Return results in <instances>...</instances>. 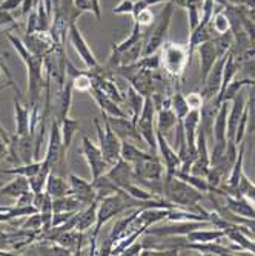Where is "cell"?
<instances>
[{
  "mask_svg": "<svg viewBox=\"0 0 255 256\" xmlns=\"http://www.w3.org/2000/svg\"><path fill=\"white\" fill-rule=\"evenodd\" d=\"M163 198H166L178 207H184L189 208V210L207 215L204 208L198 206V202L204 200V194L197 190L194 186L183 181L174 174L163 175Z\"/></svg>",
  "mask_w": 255,
  "mask_h": 256,
  "instance_id": "cell-1",
  "label": "cell"
},
{
  "mask_svg": "<svg viewBox=\"0 0 255 256\" xmlns=\"http://www.w3.org/2000/svg\"><path fill=\"white\" fill-rule=\"evenodd\" d=\"M8 40L11 42V44L14 46V50L17 51L19 57L22 58V62L25 63L27 69H28V97H30V106H36L42 97V90L45 88V82H43V74H45V68H43V58L45 57H39L34 56L28 51L27 44L23 43L19 37L13 36V34H7Z\"/></svg>",
  "mask_w": 255,
  "mask_h": 256,
  "instance_id": "cell-2",
  "label": "cell"
},
{
  "mask_svg": "<svg viewBox=\"0 0 255 256\" xmlns=\"http://www.w3.org/2000/svg\"><path fill=\"white\" fill-rule=\"evenodd\" d=\"M191 63L189 58V50L186 44H178L165 42L161 44V52H160V69L165 71L172 78H180L184 68Z\"/></svg>",
  "mask_w": 255,
  "mask_h": 256,
  "instance_id": "cell-3",
  "label": "cell"
},
{
  "mask_svg": "<svg viewBox=\"0 0 255 256\" xmlns=\"http://www.w3.org/2000/svg\"><path fill=\"white\" fill-rule=\"evenodd\" d=\"M174 2H171L166 5V8L160 12V16L157 17V20H154V28L149 31V34L146 36L145 42H143V57L155 54L161 44L166 42V34L171 25V18L174 16Z\"/></svg>",
  "mask_w": 255,
  "mask_h": 256,
  "instance_id": "cell-4",
  "label": "cell"
},
{
  "mask_svg": "<svg viewBox=\"0 0 255 256\" xmlns=\"http://www.w3.org/2000/svg\"><path fill=\"white\" fill-rule=\"evenodd\" d=\"M94 126L97 130V138H99V148L105 156L106 161L114 164L115 161L120 160V150H122V138L115 134L108 123V120L103 117V126L99 118H94Z\"/></svg>",
  "mask_w": 255,
  "mask_h": 256,
  "instance_id": "cell-5",
  "label": "cell"
},
{
  "mask_svg": "<svg viewBox=\"0 0 255 256\" xmlns=\"http://www.w3.org/2000/svg\"><path fill=\"white\" fill-rule=\"evenodd\" d=\"M134 174L135 181L143 182V181H157L161 180L165 175V164L161 158L155 152H145L140 158H138L134 164Z\"/></svg>",
  "mask_w": 255,
  "mask_h": 256,
  "instance_id": "cell-6",
  "label": "cell"
},
{
  "mask_svg": "<svg viewBox=\"0 0 255 256\" xmlns=\"http://www.w3.org/2000/svg\"><path fill=\"white\" fill-rule=\"evenodd\" d=\"M172 224L160 226V227H149L145 235L155 236V238H168V236H186L189 232L201 227H212L209 221H171Z\"/></svg>",
  "mask_w": 255,
  "mask_h": 256,
  "instance_id": "cell-7",
  "label": "cell"
},
{
  "mask_svg": "<svg viewBox=\"0 0 255 256\" xmlns=\"http://www.w3.org/2000/svg\"><path fill=\"white\" fill-rule=\"evenodd\" d=\"M82 154H83L88 166H89L92 180L106 174L109 170V168L112 166L109 161L105 160L100 148L97 144H94V142H92V140L86 135L82 140Z\"/></svg>",
  "mask_w": 255,
  "mask_h": 256,
  "instance_id": "cell-8",
  "label": "cell"
},
{
  "mask_svg": "<svg viewBox=\"0 0 255 256\" xmlns=\"http://www.w3.org/2000/svg\"><path fill=\"white\" fill-rule=\"evenodd\" d=\"M68 34H69V42L74 46L76 52L79 54V57L82 58V62L85 63L88 71H92V69H96L99 66V62L94 56V52L91 51L89 44L86 43V40L83 38L82 32L79 31V28L76 26V23L73 22L71 25H69V30H68Z\"/></svg>",
  "mask_w": 255,
  "mask_h": 256,
  "instance_id": "cell-9",
  "label": "cell"
},
{
  "mask_svg": "<svg viewBox=\"0 0 255 256\" xmlns=\"http://www.w3.org/2000/svg\"><path fill=\"white\" fill-rule=\"evenodd\" d=\"M226 56L220 57L217 60V63L212 66L211 72L207 74L206 80L203 82V100L207 102V100H212V98H217L218 94H220V89H221V80H223V68H224V63H226Z\"/></svg>",
  "mask_w": 255,
  "mask_h": 256,
  "instance_id": "cell-10",
  "label": "cell"
},
{
  "mask_svg": "<svg viewBox=\"0 0 255 256\" xmlns=\"http://www.w3.org/2000/svg\"><path fill=\"white\" fill-rule=\"evenodd\" d=\"M103 117L111 124L112 130L117 134L122 140H129V142H143V138L137 129V124L131 120V117H111V115L103 114Z\"/></svg>",
  "mask_w": 255,
  "mask_h": 256,
  "instance_id": "cell-11",
  "label": "cell"
},
{
  "mask_svg": "<svg viewBox=\"0 0 255 256\" xmlns=\"http://www.w3.org/2000/svg\"><path fill=\"white\" fill-rule=\"evenodd\" d=\"M66 195L76 196L85 207L97 200V195H96L94 188H92V184L74 174H69V189Z\"/></svg>",
  "mask_w": 255,
  "mask_h": 256,
  "instance_id": "cell-12",
  "label": "cell"
},
{
  "mask_svg": "<svg viewBox=\"0 0 255 256\" xmlns=\"http://www.w3.org/2000/svg\"><path fill=\"white\" fill-rule=\"evenodd\" d=\"M157 152L165 164V174H174L180 169L181 161L177 154V150L168 143L166 136L157 130Z\"/></svg>",
  "mask_w": 255,
  "mask_h": 256,
  "instance_id": "cell-13",
  "label": "cell"
},
{
  "mask_svg": "<svg viewBox=\"0 0 255 256\" xmlns=\"http://www.w3.org/2000/svg\"><path fill=\"white\" fill-rule=\"evenodd\" d=\"M106 175L115 182V186L120 189H126L129 184L137 182L135 181V174H134V168L131 162L125 161V160H117L114 164L109 168V170L106 172Z\"/></svg>",
  "mask_w": 255,
  "mask_h": 256,
  "instance_id": "cell-14",
  "label": "cell"
},
{
  "mask_svg": "<svg viewBox=\"0 0 255 256\" xmlns=\"http://www.w3.org/2000/svg\"><path fill=\"white\" fill-rule=\"evenodd\" d=\"M246 109V94L243 90H240L238 94L230 100L229 106V114H227V140L229 142H234V136L237 132V126L241 120V115Z\"/></svg>",
  "mask_w": 255,
  "mask_h": 256,
  "instance_id": "cell-15",
  "label": "cell"
},
{
  "mask_svg": "<svg viewBox=\"0 0 255 256\" xmlns=\"http://www.w3.org/2000/svg\"><path fill=\"white\" fill-rule=\"evenodd\" d=\"M198 56H200V80L203 83L206 80L207 74L211 72L212 66L220 58L214 40H207V42L201 43L198 46Z\"/></svg>",
  "mask_w": 255,
  "mask_h": 256,
  "instance_id": "cell-16",
  "label": "cell"
},
{
  "mask_svg": "<svg viewBox=\"0 0 255 256\" xmlns=\"http://www.w3.org/2000/svg\"><path fill=\"white\" fill-rule=\"evenodd\" d=\"M14 114H16V134L25 136L31 134V106L22 104L20 97H14Z\"/></svg>",
  "mask_w": 255,
  "mask_h": 256,
  "instance_id": "cell-17",
  "label": "cell"
},
{
  "mask_svg": "<svg viewBox=\"0 0 255 256\" xmlns=\"http://www.w3.org/2000/svg\"><path fill=\"white\" fill-rule=\"evenodd\" d=\"M226 238V236H224ZM223 238V240H224ZM221 240V241H223ZM221 241H209V242H184L181 244L183 248H189V250H195L201 254H217V256H223V254H232L235 253L230 247L223 246Z\"/></svg>",
  "mask_w": 255,
  "mask_h": 256,
  "instance_id": "cell-18",
  "label": "cell"
},
{
  "mask_svg": "<svg viewBox=\"0 0 255 256\" xmlns=\"http://www.w3.org/2000/svg\"><path fill=\"white\" fill-rule=\"evenodd\" d=\"M224 230L221 228H195L184 236L186 242H209V241H221L224 238Z\"/></svg>",
  "mask_w": 255,
  "mask_h": 256,
  "instance_id": "cell-19",
  "label": "cell"
},
{
  "mask_svg": "<svg viewBox=\"0 0 255 256\" xmlns=\"http://www.w3.org/2000/svg\"><path fill=\"white\" fill-rule=\"evenodd\" d=\"M125 103H128V106L131 109V120L137 124L138 117H140L143 104H145V97L132 84H128L126 94H125Z\"/></svg>",
  "mask_w": 255,
  "mask_h": 256,
  "instance_id": "cell-20",
  "label": "cell"
},
{
  "mask_svg": "<svg viewBox=\"0 0 255 256\" xmlns=\"http://www.w3.org/2000/svg\"><path fill=\"white\" fill-rule=\"evenodd\" d=\"M30 190H31L30 180L27 176H22V175H16V178L11 182L0 188V194L5 195V196H11L14 200H17L20 195L27 194Z\"/></svg>",
  "mask_w": 255,
  "mask_h": 256,
  "instance_id": "cell-21",
  "label": "cell"
},
{
  "mask_svg": "<svg viewBox=\"0 0 255 256\" xmlns=\"http://www.w3.org/2000/svg\"><path fill=\"white\" fill-rule=\"evenodd\" d=\"M227 114H229V102H223L218 106L214 120V142H221L227 140Z\"/></svg>",
  "mask_w": 255,
  "mask_h": 256,
  "instance_id": "cell-22",
  "label": "cell"
},
{
  "mask_svg": "<svg viewBox=\"0 0 255 256\" xmlns=\"http://www.w3.org/2000/svg\"><path fill=\"white\" fill-rule=\"evenodd\" d=\"M68 189H69V184L66 182V180L56 174V172H51L48 180H46V186H45V192L48 194L53 200L54 198H60V196H65L68 194Z\"/></svg>",
  "mask_w": 255,
  "mask_h": 256,
  "instance_id": "cell-23",
  "label": "cell"
},
{
  "mask_svg": "<svg viewBox=\"0 0 255 256\" xmlns=\"http://www.w3.org/2000/svg\"><path fill=\"white\" fill-rule=\"evenodd\" d=\"M178 123V118L175 112L171 108H161L157 110V118H155V129L161 134H166L171 129H174Z\"/></svg>",
  "mask_w": 255,
  "mask_h": 256,
  "instance_id": "cell-24",
  "label": "cell"
},
{
  "mask_svg": "<svg viewBox=\"0 0 255 256\" xmlns=\"http://www.w3.org/2000/svg\"><path fill=\"white\" fill-rule=\"evenodd\" d=\"M97 207H99V200H96L94 202H91L89 206L82 208L80 214H79L77 226H76V228L79 232H86L88 228L96 226V221H97Z\"/></svg>",
  "mask_w": 255,
  "mask_h": 256,
  "instance_id": "cell-25",
  "label": "cell"
},
{
  "mask_svg": "<svg viewBox=\"0 0 255 256\" xmlns=\"http://www.w3.org/2000/svg\"><path fill=\"white\" fill-rule=\"evenodd\" d=\"M91 184H92V188H94V190H96V195H97V200L99 201L102 198H105V196H109L112 194H117L119 189H120V188H117V186H115V182L106 174L94 178V180L91 181Z\"/></svg>",
  "mask_w": 255,
  "mask_h": 256,
  "instance_id": "cell-26",
  "label": "cell"
},
{
  "mask_svg": "<svg viewBox=\"0 0 255 256\" xmlns=\"http://www.w3.org/2000/svg\"><path fill=\"white\" fill-rule=\"evenodd\" d=\"M83 204L73 195H65L53 200V212H80Z\"/></svg>",
  "mask_w": 255,
  "mask_h": 256,
  "instance_id": "cell-27",
  "label": "cell"
},
{
  "mask_svg": "<svg viewBox=\"0 0 255 256\" xmlns=\"http://www.w3.org/2000/svg\"><path fill=\"white\" fill-rule=\"evenodd\" d=\"M79 130V120L71 118L68 115L63 120H60V132H62V142H63V149L68 152L69 146L73 143V138L76 132Z\"/></svg>",
  "mask_w": 255,
  "mask_h": 256,
  "instance_id": "cell-28",
  "label": "cell"
},
{
  "mask_svg": "<svg viewBox=\"0 0 255 256\" xmlns=\"http://www.w3.org/2000/svg\"><path fill=\"white\" fill-rule=\"evenodd\" d=\"M255 80H252V78H243V80H232L230 82L227 86H226V89L221 92L220 94V97H218V100H217V103L218 104H221L223 102H229L230 103V100H232L240 90H243L244 88H249L252 83H253Z\"/></svg>",
  "mask_w": 255,
  "mask_h": 256,
  "instance_id": "cell-29",
  "label": "cell"
},
{
  "mask_svg": "<svg viewBox=\"0 0 255 256\" xmlns=\"http://www.w3.org/2000/svg\"><path fill=\"white\" fill-rule=\"evenodd\" d=\"M53 172V168L46 162L45 160L42 161V168L40 170L30 178V186H31V190L34 194H39V192H45V186H46V180H48L50 174Z\"/></svg>",
  "mask_w": 255,
  "mask_h": 256,
  "instance_id": "cell-30",
  "label": "cell"
},
{
  "mask_svg": "<svg viewBox=\"0 0 255 256\" xmlns=\"http://www.w3.org/2000/svg\"><path fill=\"white\" fill-rule=\"evenodd\" d=\"M42 161H31V162H27V164L14 166L11 169H0V174H5V175H22V176H27L30 180L31 176H34L40 170Z\"/></svg>",
  "mask_w": 255,
  "mask_h": 256,
  "instance_id": "cell-31",
  "label": "cell"
},
{
  "mask_svg": "<svg viewBox=\"0 0 255 256\" xmlns=\"http://www.w3.org/2000/svg\"><path fill=\"white\" fill-rule=\"evenodd\" d=\"M171 109L175 112L178 122H181L184 117H186V114L189 112V104H188V100L184 97L180 90L174 92L171 96Z\"/></svg>",
  "mask_w": 255,
  "mask_h": 256,
  "instance_id": "cell-32",
  "label": "cell"
},
{
  "mask_svg": "<svg viewBox=\"0 0 255 256\" xmlns=\"http://www.w3.org/2000/svg\"><path fill=\"white\" fill-rule=\"evenodd\" d=\"M235 195L237 196H244L246 200H249L253 206H255V182H252L246 174L241 175V180L235 189Z\"/></svg>",
  "mask_w": 255,
  "mask_h": 256,
  "instance_id": "cell-33",
  "label": "cell"
},
{
  "mask_svg": "<svg viewBox=\"0 0 255 256\" xmlns=\"http://www.w3.org/2000/svg\"><path fill=\"white\" fill-rule=\"evenodd\" d=\"M145 152L138 149L134 143H131L129 140H122V150H120V158L131 162V164H134V162L140 158Z\"/></svg>",
  "mask_w": 255,
  "mask_h": 256,
  "instance_id": "cell-34",
  "label": "cell"
},
{
  "mask_svg": "<svg viewBox=\"0 0 255 256\" xmlns=\"http://www.w3.org/2000/svg\"><path fill=\"white\" fill-rule=\"evenodd\" d=\"M212 149L209 150V161H211V168L217 166L221 161L224 152H226V146H227V140H221V142H212Z\"/></svg>",
  "mask_w": 255,
  "mask_h": 256,
  "instance_id": "cell-35",
  "label": "cell"
},
{
  "mask_svg": "<svg viewBox=\"0 0 255 256\" xmlns=\"http://www.w3.org/2000/svg\"><path fill=\"white\" fill-rule=\"evenodd\" d=\"M211 23V22H209ZM211 28L217 32V34H224L229 31V17L223 12H217L212 18V25Z\"/></svg>",
  "mask_w": 255,
  "mask_h": 256,
  "instance_id": "cell-36",
  "label": "cell"
},
{
  "mask_svg": "<svg viewBox=\"0 0 255 256\" xmlns=\"http://www.w3.org/2000/svg\"><path fill=\"white\" fill-rule=\"evenodd\" d=\"M42 227H43V221H42V215H40V212H36V214L30 215V216H28V220L20 226V228L33 230V232H34V230H42Z\"/></svg>",
  "mask_w": 255,
  "mask_h": 256,
  "instance_id": "cell-37",
  "label": "cell"
},
{
  "mask_svg": "<svg viewBox=\"0 0 255 256\" xmlns=\"http://www.w3.org/2000/svg\"><path fill=\"white\" fill-rule=\"evenodd\" d=\"M134 18H135V22H137L140 26H151L152 23H154V14L149 11V8L140 11Z\"/></svg>",
  "mask_w": 255,
  "mask_h": 256,
  "instance_id": "cell-38",
  "label": "cell"
},
{
  "mask_svg": "<svg viewBox=\"0 0 255 256\" xmlns=\"http://www.w3.org/2000/svg\"><path fill=\"white\" fill-rule=\"evenodd\" d=\"M188 100V104H189V109H201L204 100H203V96L200 92H191V94L186 97Z\"/></svg>",
  "mask_w": 255,
  "mask_h": 256,
  "instance_id": "cell-39",
  "label": "cell"
},
{
  "mask_svg": "<svg viewBox=\"0 0 255 256\" xmlns=\"http://www.w3.org/2000/svg\"><path fill=\"white\" fill-rule=\"evenodd\" d=\"M134 2L132 0H122V2L114 8V14H132Z\"/></svg>",
  "mask_w": 255,
  "mask_h": 256,
  "instance_id": "cell-40",
  "label": "cell"
},
{
  "mask_svg": "<svg viewBox=\"0 0 255 256\" xmlns=\"http://www.w3.org/2000/svg\"><path fill=\"white\" fill-rule=\"evenodd\" d=\"M73 5H74V8L79 10L80 12H92L91 0H73Z\"/></svg>",
  "mask_w": 255,
  "mask_h": 256,
  "instance_id": "cell-41",
  "label": "cell"
},
{
  "mask_svg": "<svg viewBox=\"0 0 255 256\" xmlns=\"http://www.w3.org/2000/svg\"><path fill=\"white\" fill-rule=\"evenodd\" d=\"M22 4H23V0H2V4H0V10H2V11H11V10L19 8Z\"/></svg>",
  "mask_w": 255,
  "mask_h": 256,
  "instance_id": "cell-42",
  "label": "cell"
},
{
  "mask_svg": "<svg viewBox=\"0 0 255 256\" xmlns=\"http://www.w3.org/2000/svg\"><path fill=\"white\" fill-rule=\"evenodd\" d=\"M16 20L14 17L8 12V11H2L0 10V26H5V25H13Z\"/></svg>",
  "mask_w": 255,
  "mask_h": 256,
  "instance_id": "cell-43",
  "label": "cell"
},
{
  "mask_svg": "<svg viewBox=\"0 0 255 256\" xmlns=\"http://www.w3.org/2000/svg\"><path fill=\"white\" fill-rule=\"evenodd\" d=\"M91 8H92V14L96 16V18L100 20L102 11H100V2H99V0H91Z\"/></svg>",
  "mask_w": 255,
  "mask_h": 256,
  "instance_id": "cell-44",
  "label": "cell"
},
{
  "mask_svg": "<svg viewBox=\"0 0 255 256\" xmlns=\"http://www.w3.org/2000/svg\"><path fill=\"white\" fill-rule=\"evenodd\" d=\"M23 10H22V14H28L33 8V0H23Z\"/></svg>",
  "mask_w": 255,
  "mask_h": 256,
  "instance_id": "cell-45",
  "label": "cell"
},
{
  "mask_svg": "<svg viewBox=\"0 0 255 256\" xmlns=\"http://www.w3.org/2000/svg\"><path fill=\"white\" fill-rule=\"evenodd\" d=\"M2 71H4V69H2V66H0V77H2Z\"/></svg>",
  "mask_w": 255,
  "mask_h": 256,
  "instance_id": "cell-46",
  "label": "cell"
}]
</instances>
